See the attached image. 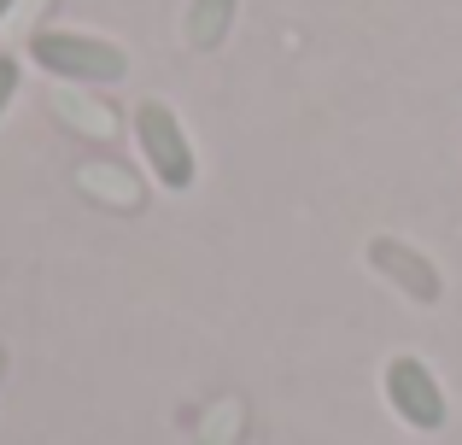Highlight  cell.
Returning a JSON list of instances; mask_svg holds the SVG:
<instances>
[{"label": "cell", "mask_w": 462, "mask_h": 445, "mask_svg": "<svg viewBox=\"0 0 462 445\" xmlns=\"http://www.w3.org/2000/svg\"><path fill=\"white\" fill-rule=\"evenodd\" d=\"M30 59L59 82H124L129 77V53L117 42L100 35H77V30H35L30 35Z\"/></svg>", "instance_id": "1"}, {"label": "cell", "mask_w": 462, "mask_h": 445, "mask_svg": "<svg viewBox=\"0 0 462 445\" xmlns=\"http://www.w3.org/2000/svg\"><path fill=\"white\" fill-rule=\"evenodd\" d=\"M135 147H141L147 171L170 188V194L193 188L199 159H193V141H188V129H181V117L170 112L164 100H141V106H135Z\"/></svg>", "instance_id": "2"}, {"label": "cell", "mask_w": 462, "mask_h": 445, "mask_svg": "<svg viewBox=\"0 0 462 445\" xmlns=\"http://www.w3.org/2000/svg\"><path fill=\"white\" fill-rule=\"evenodd\" d=\"M386 404L398 411V422H410L416 434H439L445 428V393L433 381V369L421 357H393L386 364Z\"/></svg>", "instance_id": "3"}, {"label": "cell", "mask_w": 462, "mask_h": 445, "mask_svg": "<svg viewBox=\"0 0 462 445\" xmlns=\"http://www.w3.org/2000/svg\"><path fill=\"white\" fill-rule=\"evenodd\" d=\"M369 264H374V270H393L398 282L410 287V299H428V305L439 299V275H433V264H421L416 252L398 246V240H374V246H369Z\"/></svg>", "instance_id": "4"}, {"label": "cell", "mask_w": 462, "mask_h": 445, "mask_svg": "<svg viewBox=\"0 0 462 445\" xmlns=\"http://www.w3.org/2000/svg\"><path fill=\"white\" fill-rule=\"evenodd\" d=\"M12 94H18V59H12V53H0V117H6Z\"/></svg>", "instance_id": "5"}, {"label": "cell", "mask_w": 462, "mask_h": 445, "mask_svg": "<svg viewBox=\"0 0 462 445\" xmlns=\"http://www.w3.org/2000/svg\"><path fill=\"white\" fill-rule=\"evenodd\" d=\"M6 12H12V0H0V18H6Z\"/></svg>", "instance_id": "6"}]
</instances>
